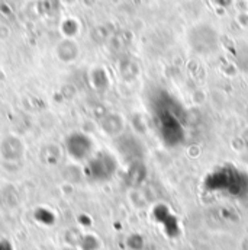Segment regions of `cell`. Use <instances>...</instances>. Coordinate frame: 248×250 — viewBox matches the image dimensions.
I'll list each match as a JSON object with an SVG mask.
<instances>
[{"label":"cell","mask_w":248,"mask_h":250,"mask_svg":"<svg viewBox=\"0 0 248 250\" xmlns=\"http://www.w3.org/2000/svg\"><path fill=\"white\" fill-rule=\"evenodd\" d=\"M153 124L161 141L169 147L182 146L186 140L187 112L167 92H157L151 99Z\"/></svg>","instance_id":"obj_1"},{"label":"cell","mask_w":248,"mask_h":250,"mask_svg":"<svg viewBox=\"0 0 248 250\" xmlns=\"http://www.w3.org/2000/svg\"><path fill=\"white\" fill-rule=\"evenodd\" d=\"M203 188L212 193L244 198L248 195V175L232 165H224L209 172L203 181Z\"/></svg>","instance_id":"obj_2"},{"label":"cell","mask_w":248,"mask_h":250,"mask_svg":"<svg viewBox=\"0 0 248 250\" xmlns=\"http://www.w3.org/2000/svg\"><path fill=\"white\" fill-rule=\"evenodd\" d=\"M116 172V162L115 159L108 153H99L95 157H92L87 163L86 173L90 179L96 182H105L109 181Z\"/></svg>","instance_id":"obj_3"},{"label":"cell","mask_w":248,"mask_h":250,"mask_svg":"<svg viewBox=\"0 0 248 250\" xmlns=\"http://www.w3.org/2000/svg\"><path fill=\"white\" fill-rule=\"evenodd\" d=\"M65 144H67V150H68L70 156L77 159V160H83V159L89 157V154L92 151V147H93V144L87 138V135L80 134V132L71 134L67 138Z\"/></svg>","instance_id":"obj_4"}]
</instances>
